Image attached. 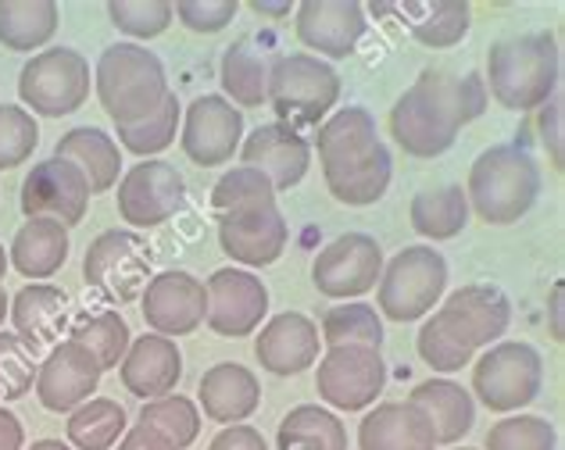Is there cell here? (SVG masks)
<instances>
[{
	"label": "cell",
	"instance_id": "6da1fadb",
	"mask_svg": "<svg viewBox=\"0 0 565 450\" xmlns=\"http://www.w3.org/2000/svg\"><path fill=\"white\" fill-rule=\"evenodd\" d=\"M562 75L552 33H523L498 40L487 54V97L509 111H537L555 97Z\"/></svg>",
	"mask_w": 565,
	"mask_h": 450
},
{
	"label": "cell",
	"instance_id": "7a4b0ae2",
	"mask_svg": "<svg viewBox=\"0 0 565 450\" xmlns=\"http://www.w3.org/2000/svg\"><path fill=\"white\" fill-rule=\"evenodd\" d=\"M94 89L115 126H137L169 97V75L154 51L140 43H115L97 57Z\"/></svg>",
	"mask_w": 565,
	"mask_h": 450
},
{
	"label": "cell",
	"instance_id": "3957f363",
	"mask_svg": "<svg viewBox=\"0 0 565 450\" xmlns=\"http://www.w3.org/2000/svg\"><path fill=\"white\" fill-rule=\"evenodd\" d=\"M541 193V169L523 147L501 143L483 150L469 169L466 201L469 212L480 215L487 225L519 222Z\"/></svg>",
	"mask_w": 565,
	"mask_h": 450
},
{
	"label": "cell",
	"instance_id": "277c9868",
	"mask_svg": "<svg viewBox=\"0 0 565 450\" xmlns=\"http://www.w3.org/2000/svg\"><path fill=\"white\" fill-rule=\"evenodd\" d=\"M340 100V75L316 54H282L269 65L265 104L279 115V126H319Z\"/></svg>",
	"mask_w": 565,
	"mask_h": 450
},
{
	"label": "cell",
	"instance_id": "5b68a950",
	"mask_svg": "<svg viewBox=\"0 0 565 450\" xmlns=\"http://www.w3.org/2000/svg\"><path fill=\"white\" fill-rule=\"evenodd\" d=\"M90 62L72 47H47L33 54L19 72V97L29 115L65 118L90 100Z\"/></svg>",
	"mask_w": 565,
	"mask_h": 450
},
{
	"label": "cell",
	"instance_id": "8992f818",
	"mask_svg": "<svg viewBox=\"0 0 565 450\" xmlns=\"http://www.w3.org/2000/svg\"><path fill=\"white\" fill-rule=\"evenodd\" d=\"M448 290V261L437 247H405L383 265L380 311L391 322H419Z\"/></svg>",
	"mask_w": 565,
	"mask_h": 450
},
{
	"label": "cell",
	"instance_id": "52a82bcc",
	"mask_svg": "<svg viewBox=\"0 0 565 450\" xmlns=\"http://www.w3.org/2000/svg\"><path fill=\"white\" fill-rule=\"evenodd\" d=\"M544 386V362L530 343H494L472 365V389L490 411L512 415L537 400Z\"/></svg>",
	"mask_w": 565,
	"mask_h": 450
},
{
	"label": "cell",
	"instance_id": "ba28073f",
	"mask_svg": "<svg viewBox=\"0 0 565 450\" xmlns=\"http://www.w3.org/2000/svg\"><path fill=\"white\" fill-rule=\"evenodd\" d=\"M83 279L115 304L137 300L151 282V250L129 229H104L83 258Z\"/></svg>",
	"mask_w": 565,
	"mask_h": 450
},
{
	"label": "cell",
	"instance_id": "9c48e42d",
	"mask_svg": "<svg viewBox=\"0 0 565 450\" xmlns=\"http://www.w3.org/2000/svg\"><path fill=\"white\" fill-rule=\"evenodd\" d=\"M386 386V362L376 347H326L319 354L316 389L340 411L373 408Z\"/></svg>",
	"mask_w": 565,
	"mask_h": 450
},
{
	"label": "cell",
	"instance_id": "30bf717a",
	"mask_svg": "<svg viewBox=\"0 0 565 450\" xmlns=\"http://www.w3.org/2000/svg\"><path fill=\"white\" fill-rule=\"evenodd\" d=\"M383 276V247L369 233H344L330 239L316 265H311V282L330 300H354L365 297Z\"/></svg>",
	"mask_w": 565,
	"mask_h": 450
},
{
	"label": "cell",
	"instance_id": "8fae6325",
	"mask_svg": "<svg viewBox=\"0 0 565 450\" xmlns=\"http://www.w3.org/2000/svg\"><path fill=\"white\" fill-rule=\"evenodd\" d=\"M204 293V322L212 333L226 340L250 336L262 325L265 311H269V290H265L262 276L247 272V268H218V272L207 276Z\"/></svg>",
	"mask_w": 565,
	"mask_h": 450
},
{
	"label": "cell",
	"instance_id": "7c38bea8",
	"mask_svg": "<svg viewBox=\"0 0 565 450\" xmlns=\"http://www.w3.org/2000/svg\"><path fill=\"white\" fill-rule=\"evenodd\" d=\"M22 212L25 218H54L65 229L79 225L90 207V186L86 175L65 158L36 161L22 179Z\"/></svg>",
	"mask_w": 565,
	"mask_h": 450
},
{
	"label": "cell",
	"instance_id": "4fadbf2b",
	"mask_svg": "<svg viewBox=\"0 0 565 450\" xmlns=\"http://www.w3.org/2000/svg\"><path fill=\"white\" fill-rule=\"evenodd\" d=\"M186 201V183L169 161H140L118 179V215L132 229H154Z\"/></svg>",
	"mask_w": 565,
	"mask_h": 450
},
{
	"label": "cell",
	"instance_id": "5bb4252c",
	"mask_svg": "<svg viewBox=\"0 0 565 450\" xmlns=\"http://www.w3.org/2000/svg\"><path fill=\"white\" fill-rule=\"evenodd\" d=\"M434 314L444 325V333L476 354L480 347H490L494 340H501V333H509L512 304L498 287L472 282V287L455 290Z\"/></svg>",
	"mask_w": 565,
	"mask_h": 450
},
{
	"label": "cell",
	"instance_id": "9a60e30c",
	"mask_svg": "<svg viewBox=\"0 0 565 450\" xmlns=\"http://www.w3.org/2000/svg\"><path fill=\"white\" fill-rule=\"evenodd\" d=\"M180 143L186 158L201 169H215V164L233 161V154L244 143V115L241 108L222 97L204 94L186 108L180 122Z\"/></svg>",
	"mask_w": 565,
	"mask_h": 450
},
{
	"label": "cell",
	"instance_id": "2e32d148",
	"mask_svg": "<svg viewBox=\"0 0 565 450\" xmlns=\"http://www.w3.org/2000/svg\"><path fill=\"white\" fill-rule=\"evenodd\" d=\"M140 311H143V322L151 325L158 336L175 340V336L198 333V325L204 322V311H207L204 282L190 272H180V268L158 272L140 293Z\"/></svg>",
	"mask_w": 565,
	"mask_h": 450
},
{
	"label": "cell",
	"instance_id": "e0dca14e",
	"mask_svg": "<svg viewBox=\"0 0 565 450\" xmlns=\"http://www.w3.org/2000/svg\"><path fill=\"white\" fill-rule=\"evenodd\" d=\"M97 383H100V365L94 362V354L79 347L76 340H65L54 343V351L43 357L33 389L47 411L72 415L79 404L94 397Z\"/></svg>",
	"mask_w": 565,
	"mask_h": 450
},
{
	"label": "cell",
	"instance_id": "ac0fdd59",
	"mask_svg": "<svg viewBox=\"0 0 565 450\" xmlns=\"http://www.w3.org/2000/svg\"><path fill=\"white\" fill-rule=\"evenodd\" d=\"M458 126L455 118L440 108V104L419 86H408L405 94L397 97L391 108V132L397 147L412 158H440L444 150H451L458 140Z\"/></svg>",
	"mask_w": 565,
	"mask_h": 450
},
{
	"label": "cell",
	"instance_id": "d6986e66",
	"mask_svg": "<svg viewBox=\"0 0 565 450\" xmlns=\"http://www.w3.org/2000/svg\"><path fill=\"white\" fill-rule=\"evenodd\" d=\"M297 40L316 57H351L369 29L365 8L354 0H305L294 8Z\"/></svg>",
	"mask_w": 565,
	"mask_h": 450
},
{
	"label": "cell",
	"instance_id": "ffe728a7",
	"mask_svg": "<svg viewBox=\"0 0 565 450\" xmlns=\"http://www.w3.org/2000/svg\"><path fill=\"white\" fill-rule=\"evenodd\" d=\"M241 161L247 169H258L273 183V190H294L308 175L311 164V143L290 126H258L241 143Z\"/></svg>",
	"mask_w": 565,
	"mask_h": 450
},
{
	"label": "cell",
	"instance_id": "44dd1931",
	"mask_svg": "<svg viewBox=\"0 0 565 450\" xmlns=\"http://www.w3.org/2000/svg\"><path fill=\"white\" fill-rule=\"evenodd\" d=\"M118 375H122V386L129 394L140 397L143 404L169 397L183 379V354L175 347V340L143 333L140 340L129 343L122 365H118Z\"/></svg>",
	"mask_w": 565,
	"mask_h": 450
},
{
	"label": "cell",
	"instance_id": "7402d4cb",
	"mask_svg": "<svg viewBox=\"0 0 565 450\" xmlns=\"http://www.w3.org/2000/svg\"><path fill=\"white\" fill-rule=\"evenodd\" d=\"M319 325L301 311H282L276 319L262 325V333L255 340V354L262 368H269L273 375H301L319 362Z\"/></svg>",
	"mask_w": 565,
	"mask_h": 450
},
{
	"label": "cell",
	"instance_id": "603a6c76",
	"mask_svg": "<svg viewBox=\"0 0 565 450\" xmlns=\"http://www.w3.org/2000/svg\"><path fill=\"white\" fill-rule=\"evenodd\" d=\"M287 236L290 229H287V218L279 215V207L218 218L222 254L244 268H265L279 261V254L287 250Z\"/></svg>",
	"mask_w": 565,
	"mask_h": 450
},
{
	"label": "cell",
	"instance_id": "cb8c5ba5",
	"mask_svg": "<svg viewBox=\"0 0 565 450\" xmlns=\"http://www.w3.org/2000/svg\"><path fill=\"white\" fill-rule=\"evenodd\" d=\"M198 404L204 408V415L218 426H241L244 418H250L262 404V386L258 375L247 365L236 362H222L212 365L201 375L198 386Z\"/></svg>",
	"mask_w": 565,
	"mask_h": 450
},
{
	"label": "cell",
	"instance_id": "d4e9b609",
	"mask_svg": "<svg viewBox=\"0 0 565 450\" xmlns=\"http://www.w3.org/2000/svg\"><path fill=\"white\" fill-rule=\"evenodd\" d=\"M437 437L419 408L408 400L376 404L359 426V450H434Z\"/></svg>",
	"mask_w": 565,
	"mask_h": 450
},
{
	"label": "cell",
	"instance_id": "484cf974",
	"mask_svg": "<svg viewBox=\"0 0 565 450\" xmlns=\"http://www.w3.org/2000/svg\"><path fill=\"white\" fill-rule=\"evenodd\" d=\"M8 319L14 325V336L29 347L51 343L62 336L65 319H68V297L65 290H57L54 282H25V287L11 297Z\"/></svg>",
	"mask_w": 565,
	"mask_h": 450
},
{
	"label": "cell",
	"instance_id": "4316f807",
	"mask_svg": "<svg viewBox=\"0 0 565 450\" xmlns=\"http://www.w3.org/2000/svg\"><path fill=\"white\" fill-rule=\"evenodd\" d=\"M68 229L54 218H25V225L11 239L8 265H14V272L47 282L57 268L68 261Z\"/></svg>",
	"mask_w": 565,
	"mask_h": 450
},
{
	"label": "cell",
	"instance_id": "83f0119b",
	"mask_svg": "<svg viewBox=\"0 0 565 450\" xmlns=\"http://www.w3.org/2000/svg\"><path fill=\"white\" fill-rule=\"evenodd\" d=\"M394 14L412 33V40L434 51H448L462 43L472 25V11L462 0H405L394 8Z\"/></svg>",
	"mask_w": 565,
	"mask_h": 450
},
{
	"label": "cell",
	"instance_id": "f1b7e54d",
	"mask_svg": "<svg viewBox=\"0 0 565 450\" xmlns=\"http://www.w3.org/2000/svg\"><path fill=\"white\" fill-rule=\"evenodd\" d=\"M412 408L426 415V422L434 426L437 447L458 443L476 422V400L469 389H462L451 379H426L408 394Z\"/></svg>",
	"mask_w": 565,
	"mask_h": 450
},
{
	"label": "cell",
	"instance_id": "f546056e",
	"mask_svg": "<svg viewBox=\"0 0 565 450\" xmlns=\"http://www.w3.org/2000/svg\"><path fill=\"white\" fill-rule=\"evenodd\" d=\"M54 158L72 161L76 169L86 175V186L94 193H108L118 183V172H122V150L111 140V132H104L97 126H79L68 129L54 147Z\"/></svg>",
	"mask_w": 565,
	"mask_h": 450
},
{
	"label": "cell",
	"instance_id": "4dcf8cb0",
	"mask_svg": "<svg viewBox=\"0 0 565 450\" xmlns=\"http://www.w3.org/2000/svg\"><path fill=\"white\" fill-rule=\"evenodd\" d=\"M391 150L376 143L365 158H354L348 164H333V169H322L326 186L330 193L348 207H369L376 204L386 186H391Z\"/></svg>",
	"mask_w": 565,
	"mask_h": 450
},
{
	"label": "cell",
	"instance_id": "1f68e13d",
	"mask_svg": "<svg viewBox=\"0 0 565 450\" xmlns=\"http://www.w3.org/2000/svg\"><path fill=\"white\" fill-rule=\"evenodd\" d=\"M376 143V118L365 108H340L330 115L316 132V150L322 169H333V164H348L354 158H365Z\"/></svg>",
	"mask_w": 565,
	"mask_h": 450
},
{
	"label": "cell",
	"instance_id": "d6a6232c",
	"mask_svg": "<svg viewBox=\"0 0 565 450\" xmlns=\"http://www.w3.org/2000/svg\"><path fill=\"white\" fill-rule=\"evenodd\" d=\"M62 22L54 0H0V43L14 54L47 47Z\"/></svg>",
	"mask_w": 565,
	"mask_h": 450
},
{
	"label": "cell",
	"instance_id": "836d02e7",
	"mask_svg": "<svg viewBox=\"0 0 565 450\" xmlns=\"http://www.w3.org/2000/svg\"><path fill=\"white\" fill-rule=\"evenodd\" d=\"M412 229L423 239H455L469 225V201L462 186H440V190H419L412 197Z\"/></svg>",
	"mask_w": 565,
	"mask_h": 450
},
{
	"label": "cell",
	"instance_id": "e575fe53",
	"mask_svg": "<svg viewBox=\"0 0 565 450\" xmlns=\"http://www.w3.org/2000/svg\"><path fill=\"white\" fill-rule=\"evenodd\" d=\"M279 450H348V429L344 422L319 408V404H301L290 408L276 432Z\"/></svg>",
	"mask_w": 565,
	"mask_h": 450
},
{
	"label": "cell",
	"instance_id": "d590c367",
	"mask_svg": "<svg viewBox=\"0 0 565 450\" xmlns=\"http://www.w3.org/2000/svg\"><path fill=\"white\" fill-rule=\"evenodd\" d=\"M222 97L233 108H262L265 104V86H269V65L262 62L250 47V36H241L230 43L222 54Z\"/></svg>",
	"mask_w": 565,
	"mask_h": 450
},
{
	"label": "cell",
	"instance_id": "8d00e7d4",
	"mask_svg": "<svg viewBox=\"0 0 565 450\" xmlns=\"http://www.w3.org/2000/svg\"><path fill=\"white\" fill-rule=\"evenodd\" d=\"M68 447L72 450H111L126 437V408L111 397H90L68 415Z\"/></svg>",
	"mask_w": 565,
	"mask_h": 450
},
{
	"label": "cell",
	"instance_id": "74e56055",
	"mask_svg": "<svg viewBox=\"0 0 565 450\" xmlns=\"http://www.w3.org/2000/svg\"><path fill=\"white\" fill-rule=\"evenodd\" d=\"M415 86L426 89L458 126L472 122L487 111V86L480 75H451V72H423Z\"/></svg>",
	"mask_w": 565,
	"mask_h": 450
},
{
	"label": "cell",
	"instance_id": "f35d334b",
	"mask_svg": "<svg viewBox=\"0 0 565 450\" xmlns=\"http://www.w3.org/2000/svg\"><path fill=\"white\" fill-rule=\"evenodd\" d=\"M212 207H215L218 218L265 212V207H276V190H273V183L258 169L236 164V169H230L215 183V190H212Z\"/></svg>",
	"mask_w": 565,
	"mask_h": 450
},
{
	"label": "cell",
	"instance_id": "ab89813d",
	"mask_svg": "<svg viewBox=\"0 0 565 450\" xmlns=\"http://www.w3.org/2000/svg\"><path fill=\"white\" fill-rule=\"evenodd\" d=\"M319 336L326 347H383V319L373 304H337L322 314Z\"/></svg>",
	"mask_w": 565,
	"mask_h": 450
},
{
	"label": "cell",
	"instance_id": "60d3db41",
	"mask_svg": "<svg viewBox=\"0 0 565 450\" xmlns=\"http://www.w3.org/2000/svg\"><path fill=\"white\" fill-rule=\"evenodd\" d=\"M68 340H76L79 347L90 351L94 362L100 365V372L122 365V357H126L129 343H132L129 325H126V319L118 311H97V314H90V319L76 322V329H72Z\"/></svg>",
	"mask_w": 565,
	"mask_h": 450
},
{
	"label": "cell",
	"instance_id": "b9f144b4",
	"mask_svg": "<svg viewBox=\"0 0 565 450\" xmlns=\"http://www.w3.org/2000/svg\"><path fill=\"white\" fill-rule=\"evenodd\" d=\"M183 111L175 94H169L166 100L158 104L154 115H147L143 122L137 126H118V143H122L129 154L137 158H154L161 150H169L175 143V132H180Z\"/></svg>",
	"mask_w": 565,
	"mask_h": 450
},
{
	"label": "cell",
	"instance_id": "7bdbcfd3",
	"mask_svg": "<svg viewBox=\"0 0 565 450\" xmlns=\"http://www.w3.org/2000/svg\"><path fill=\"white\" fill-rule=\"evenodd\" d=\"M140 426H151L166 437L175 450H186L201 437V408L183 394H169L147 400L140 411Z\"/></svg>",
	"mask_w": 565,
	"mask_h": 450
},
{
	"label": "cell",
	"instance_id": "ee69618b",
	"mask_svg": "<svg viewBox=\"0 0 565 450\" xmlns=\"http://www.w3.org/2000/svg\"><path fill=\"white\" fill-rule=\"evenodd\" d=\"M487 450H555L558 437L555 426L541 415H515V418H501V422L490 426Z\"/></svg>",
	"mask_w": 565,
	"mask_h": 450
},
{
	"label": "cell",
	"instance_id": "f6af8a7d",
	"mask_svg": "<svg viewBox=\"0 0 565 450\" xmlns=\"http://www.w3.org/2000/svg\"><path fill=\"white\" fill-rule=\"evenodd\" d=\"M40 147V126L22 104H0V172L19 169Z\"/></svg>",
	"mask_w": 565,
	"mask_h": 450
},
{
	"label": "cell",
	"instance_id": "bcb514c9",
	"mask_svg": "<svg viewBox=\"0 0 565 450\" xmlns=\"http://www.w3.org/2000/svg\"><path fill=\"white\" fill-rule=\"evenodd\" d=\"M115 29H122L132 40H154L161 36L175 19V8L169 0H115L108 4Z\"/></svg>",
	"mask_w": 565,
	"mask_h": 450
},
{
	"label": "cell",
	"instance_id": "7dc6e473",
	"mask_svg": "<svg viewBox=\"0 0 565 450\" xmlns=\"http://www.w3.org/2000/svg\"><path fill=\"white\" fill-rule=\"evenodd\" d=\"M36 351L14 333H0V400H22L36 386Z\"/></svg>",
	"mask_w": 565,
	"mask_h": 450
},
{
	"label": "cell",
	"instance_id": "c3c4849f",
	"mask_svg": "<svg viewBox=\"0 0 565 450\" xmlns=\"http://www.w3.org/2000/svg\"><path fill=\"white\" fill-rule=\"evenodd\" d=\"M415 351H419V357L434 372H462L472 362V357H476L472 351L462 347V343H455L448 333H444V325L437 322V314H429V319L419 325V336H415Z\"/></svg>",
	"mask_w": 565,
	"mask_h": 450
},
{
	"label": "cell",
	"instance_id": "681fc988",
	"mask_svg": "<svg viewBox=\"0 0 565 450\" xmlns=\"http://www.w3.org/2000/svg\"><path fill=\"white\" fill-rule=\"evenodd\" d=\"M175 8V19H180L190 33H218V29H226L241 4L236 0H180Z\"/></svg>",
	"mask_w": 565,
	"mask_h": 450
},
{
	"label": "cell",
	"instance_id": "f907efd6",
	"mask_svg": "<svg viewBox=\"0 0 565 450\" xmlns=\"http://www.w3.org/2000/svg\"><path fill=\"white\" fill-rule=\"evenodd\" d=\"M562 115H565V108L558 97H552L541 108V143L555 169H562Z\"/></svg>",
	"mask_w": 565,
	"mask_h": 450
},
{
	"label": "cell",
	"instance_id": "816d5d0a",
	"mask_svg": "<svg viewBox=\"0 0 565 450\" xmlns=\"http://www.w3.org/2000/svg\"><path fill=\"white\" fill-rule=\"evenodd\" d=\"M207 450H269V443H265V437L255 426L241 422V426H226V429H222Z\"/></svg>",
	"mask_w": 565,
	"mask_h": 450
},
{
	"label": "cell",
	"instance_id": "f5cc1de1",
	"mask_svg": "<svg viewBox=\"0 0 565 450\" xmlns=\"http://www.w3.org/2000/svg\"><path fill=\"white\" fill-rule=\"evenodd\" d=\"M115 450H175L166 437H161L158 429H151V426H132V429H126V437L118 440V447Z\"/></svg>",
	"mask_w": 565,
	"mask_h": 450
},
{
	"label": "cell",
	"instance_id": "db71d44e",
	"mask_svg": "<svg viewBox=\"0 0 565 450\" xmlns=\"http://www.w3.org/2000/svg\"><path fill=\"white\" fill-rule=\"evenodd\" d=\"M25 447V429L8 408H0V450H22Z\"/></svg>",
	"mask_w": 565,
	"mask_h": 450
},
{
	"label": "cell",
	"instance_id": "11a10c76",
	"mask_svg": "<svg viewBox=\"0 0 565 450\" xmlns=\"http://www.w3.org/2000/svg\"><path fill=\"white\" fill-rule=\"evenodd\" d=\"M562 300H565V282L558 279L555 287H552V297H547V333H552V340L555 343H562V336H565V325H562Z\"/></svg>",
	"mask_w": 565,
	"mask_h": 450
},
{
	"label": "cell",
	"instance_id": "9f6ffc18",
	"mask_svg": "<svg viewBox=\"0 0 565 450\" xmlns=\"http://www.w3.org/2000/svg\"><path fill=\"white\" fill-rule=\"evenodd\" d=\"M250 11L265 14V19H287V14L294 11V4H265V0H255V4H250Z\"/></svg>",
	"mask_w": 565,
	"mask_h": 450
},
{
	"label": "cell",
	"instance_id": "6f0895ef",
	"mask_svg": "<svg viewBox=\"0 0 565 450\" xmlns=\"http://www.w3.org/2000/svg\"><path fill=\"white\" fill-rule=\"evenodd\" d=\"M29 450H72L68 443H62V440H36Z\"/></svg>",
	"mask_w": 565,
	"mask_h": 450
},
{
	"label": "cell",
	"instance_id": "680465c9",
	"mask_svg": "<svg viewBox=\"0 0 565 450\" xmlns=\"http://www.w3.org/2000/svg\"><path fill=\"white\" fill-rule=\"evenodd\" d=\"M8 304H11V297L4 290V282H0V325H4V319H8Z\"/></svg>",
	"mask_w": 565,
	"mask_h": 450
},
{
	"label": "cell",
	"instance_id": "91938a15",
	"mask_svg": "<svg viewBox=\"0 0 565 450\" xmlns=\"http://www.w3.org/2000/svg\"><path fill=\"white\" fill-rule=\"evenodd\" d=\"M4 272H8V250L0 247V282H4Z\"/></svg>",
	"mask_w": 565,
	"mask_h": 450
},
{
	"label": "cell",
	"instance_id": "94428289",
	"mask_svg": "<svg viewBox=\"0 0 565 450\" xmlns=\"http://www.w3.org/2000/svg\"><path fill=\"white\" fill-rule=\"evenodd\" d=\"M455 450H472V447H455Z\"/></svg>",
	"mask_w": 565,
	"mask_h": 450
}]
</instances>
